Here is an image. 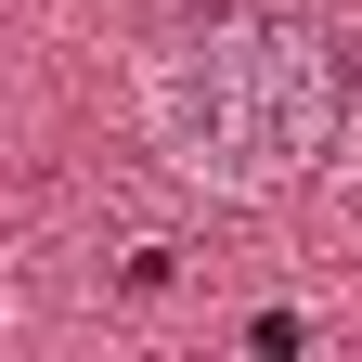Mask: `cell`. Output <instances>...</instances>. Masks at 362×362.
<instances>
[{
    "label": "cell",
    "instance_id": "obj_1",
    "mask_svg": "<svg viewBox=\"0 0 362 362\" xmlns=\"http://www.w3.org/2000/svg\"><path fill=\"white\" fill-rule=\"evenodd\" d=\"M143 129L207 194H272L349 143V52L310 13H220L168 39L143 78Z\"/></svg>",
    "mask_w": 362,
    "mask_h": 362
},
{
    "label": "cell",
    "instance_id": "obj_2",
    "mask_svg": "<svg viewBox=\"0 0 362 362\" xmlns=\"http://www.w3.org/2000/svg\"><path fill=\"white\" fill-rule=\"evenodd\" d=\"M349 194H362V117H349Z\"/></svg>",
    "mask_w": 362,
    "mask_h": 362
}]
</instances>
